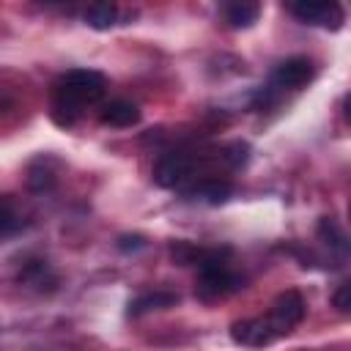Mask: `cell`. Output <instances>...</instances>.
<instances>
[{"label":"cell","mask_w":351,"mask_h":351,"mask_svg":"<svg viewBox=\"0 0 351 351\" xmlns=\"http://www.w3.org/2000/svg\"><path fill=\"white\" fill-rule=\"evenodd\" d=\"M107 80L101 71L93 69H69L52 85V112L55 121L69 126L74 123L90 104L104 96Z\"/></svg>","instance_id":"obj_1"},{"label":"cell","mask_w":351,"mask_h":351,"mask_svg":"<svg viewBox=\"0 0 351 351\" xmlns=\"http://www.w3.org/2000/svg\"><path fill=\"white\" fill-rule=\"evenodd\" d=\"M239 288H244V277L236 274L228 266V258L222 261H211L206 266L197 269V280H195V293L203 302H214V299H225L230 293H236Z\"/></svg>","instance_id":"obj_2"},{"label":"cell","mask_w":351,"mask_h":351,"mask_svg":"<svg viewBox=\"0 0 351 351\" xmlns=\"http://www.w3.org/2000/svg\"><path fill=\"white\" fill-rule=\"evenodd\" d=\"M200 159L195 154H186V151H170V154H162L154 165V181L156 186L162 189H176L181 186L184 181L195 178V170H197Z\"/></svg>","instance_id":"obj_3"},{"label":"cell","mask_w":351,"mask_h":351,"mask_svg":"<svg viewBox=\"0 0 351 351\" xmlns=\"http://www.w3.org/2000/svg\"><path fill=\"white\" fill-rule=\"evenodd\" d=\"M315 74V66L310 58L304 55H293V58H285L282 63L274 66L271 77H269V88L280 96L282 90H299L304 88Z\"/></svg>","instance_id":"obj_4"},{"label":"cell","mask_w":351,"mask_h":351,"mask_svg":"<svg viewBox=\"0 0 351 351\" xmlns=\"http://www.w3.org/2000/svg\"><path fill=\"white\" fill-rule=\"evenodd\" d=\"M304 313H307V304H304L302 293L293 291V288H288V291L277 293V299L271 302V310H269L266 318H269V324L274 326V332L282 337V335H288L296 324H302Z\"/></svg>","instance_id":"obj_5"},{"label":"cell","mask_w":351,"mask_h":351,"mask_svg":"<svg viewBox=\"0 0 351 351\" xmlns=\"http://www.w3.org/2000/svg\"><path fill=\"white\" fill-rule=\"evenodd\" d=\"M288 11L304 22V25H318V27H340L346 14L337 3H326V0H302V3H288Z\"/></svg>","instance_id":"obj_6"},{"label":"cell","mask_w":351,"mask_h":351,"mask_svg":"<svg viewBox=\"0 0 351 351\" xmlns=\"http://www.w3.org/2000/svg\"><path fill=\"white\" fill-rule=\"evenodd\" d=\"M280 335L274 332V326L269 324L266 315H258V318H241L230 326V340L239 343V346H247V348H263V346H271Z\"/></svg>","instance_id":"obj_7"},{"label":"cell","mask_w":351,"mask_h":351,"mask_svg":"<svg viewBox=\"0 0 351 351\" xmlns=\"http://www.w3.org/2000/svg\"><path fill=\"white\" fill-rule=\"evenodd\" d=\"M230 195H233V184L225 181V178H214V176H206V178H200V181H195L192 186L184 189L186 200H200V203H208V206H219Z\"/></svg>","instance_id":"obj_8"},{"label":"cell","mask_w":351,"mask_h":351,"mask_svg":"<svg viewBox=\"0 0 351 351\" xmlns=\"http://www.w3.org/2000/svg\"><path fill=\"white\" fill-rule=\"evenodd\" d=\"M99 121L104 126H115V129H126V126H134L140 121V110L137 104L126 101V99H112L101 107L99 112Z\"/></svg>","instance_id":"obj_9"},{"label":"cell","mask_w":351,"mask_h":351,"mask_svg":"<svg viewBox=\"0 0 351 351\" xmlns=\"http://www.w3.org/2000/svg\"><path fill=\"white\" fill-rule=\"evenodd\" d=\"M178 302V293L173 291H148V293H140L137 299L129 302V315H143V313H151V310H165V307H173Z\"/></svg>","instance_id":"obj_10"},{"label":"cell","mask_w":351,"mask_h":351,"mask_svg":"<svg viewBox=\"0 0 351 351\" xmlns=\"http://www.w3.org/2000/svg\"><path fill=\"white\" fill-rule=\"evenodd\" d=\"M318 239L329 247V252H337L340 258L348 255V236H346V230L337 225V219L321 217V219H318Z\"/></svg>","instance_id":"obj_11"},{"label":"cell","mask_w":351,"mask_h":351,"mask_svg":"<svg viewBox=\"0 0 351 351\" xmlns=\"http://www.w3.org/2000/svg\"><path fill=\"white\" fill-rule=\"evenodd\" d=\"M225 14V22L230 27H250L252 22H258V14H261V5L258 3H247V0H239V3H228L222 8Z\"/></svg>","instance_id":"obj_12"},{"label":"cell","mask_w":351,"mask_h":351,"mask_svg":"<svg viewBox=\"0 0 351 351\" xmlns=\"http://www.w3.org/2000/svg\"><path fill=\"white\" fill-rule=\"evenodd\" d=\"M22 228H25L22 211L16 208V203L11 200V195H3V197H0V239L16 236Z\"/></svg>","instance_id":"obj_13"},{"label":"cell","mask_w":351,"mask_h":351,"mask_svg":"<svg viewBox=\"0 0 351 351\" xmlns=\"http://www.w3.org/2000/svg\"><path fill=\"white\" fill-rule=\"evenodd\" d=\"M82 19L85 25L96 27V30H107L118 22V5L112 3H90L85 11H82Z\"/></svg>","instance_id":"obj_14"},{"label":"cell","mask_w":351,"mask_h":351,"mask_svg":"<svg viewBox=\"0 0 351 351\" xmlns=\"http://www.w3.org/2000/svg\"><path fill=\"white\" fill-rule=\"evenodd\" d=\"M19 280H25V282H30V285H36V288H44V282H55V277L49 274V269H47L44 261H30V263H25V269L19 271Z\"/></svg>","instance_id":"obj_15"},{"label":"cell","mask_w":351,"mask_h":351,"mask_svg":"<svg viewBox=\"0 0 351 351\" xmlns=\"http://www.w3.org/2000/svg\"><path fill=\"white\" fill-rule=\"evenodd\" d=\"M27 184H30L33 192H44V189H49V186L55 184V176L44 167V159H38V162L30 167V178H27Z\"/></svg>","instance_id":"obj_16"},{"label":"cell","mask_w":351,"mask_h":351,"mask_svg":"<svg viewBox=\"0 0 351 351\" xmlns=\"http://www.w3.org/2000/svg\"><path fill=\"white\" fill-rule=\"evenodd\" d=\"M148 241H145V236H137V233H123L121 239H118V250L121 252H134V250H143Z\"/></svg>","instance_id":"obj_17"},{"label":"cell","mask_w":351,"mask_h":351,"mask_svg":"<svg viewBox=\"0 0 351 351\" xmlns=\"http://www.w3.org/2000/svg\"><path fill=\"white\" fill-rule=\"evenodd\" d=\"M348 293H351V285H348V282H340V288H337L335 296H332V302H335V307H337L340 313H348V307H351Z\"/></svg>","instance_id":"obj_18"}]
</instances>
